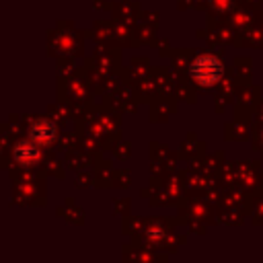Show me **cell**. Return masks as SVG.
<instances>
[{
	"mask_svg": "<svg viewBox=\"0 0 263 263\" xmlns=\"http://www.w3.org/2000/svg\"><path fill=\"white\" fill-rule=\"evenodd\" d=\"M224 74V66L218 58L214 55H199L193 64H191V76L199 82V84H216Z\"/></svg>",
	"mask_w": 263,
	"mask_h": 263,
	"instance_id": "obj_1",
	"label": "cell"
},
{
	"mask_svg": "<svg viewBox=\"0 0 263 263\" xmlns=\"http://www.w3.org/2000/svg\"><path fill=\"white\" fill-rule=\"evenodd\" d=\"M35 154H37V150H35V146H33L31 142H23V144H18V148L14 150V156H16L18 160H23V162L35 158Z\"/></svg>",
	"mask_w": 263,
	"mask_h": 263,
	"instance_id": "obj_2",
	"label": "cell"
},
{
	"mask_svg": "<svg viewBox=\"0 0 263 263\" xmlns=\"http://www.w3.org/2000/svg\"><path fill=\"white\" fill-rule=\"evenodd\" d=\"M31 134H33V140H49L51 138V125L45 121H39L33 125Z\"/></svg>",
	"mask_w": 263,
	"mask_h": 263,
	"instance_id": "obj_3",
	"label": "cell"
}]
</instances>
